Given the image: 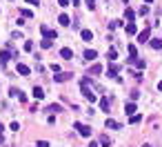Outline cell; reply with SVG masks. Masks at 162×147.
Masks as SVG:
<instances>
[{"mask_svg": "<svg viewBox=\"0 0 162 147\" xmlns=\"http://www.w3.org/2000/svg\"><path fill=\"white\" fill-rule=\"evenodd\" d=\"M104 127H109V129H120V123L118 121H113V118H107V123H104Z\"/></svg>", "mask_w": 162, "mask_h": 147, "instance_id": "cell-7", "label": "cell"}, {"mask_svg": "<svg viewBox=\"0 0 162 147\" xmlns=\"http://www.w3.org/2000/svg\"><path fill=\"white\" fill-rule=\"evenodd\" d=\"M145 2H153V0H145Z\"/></svg>", "mask_w": 162, "mask_h": 147, "instance_id": "cell-41", "label": "cell"}, {"mask_svg": "<svg viewBox=\"0 0 162 147\" xmlns=\"http://www.w3.org/2000/svg\"><path fill=\"white\" fill-rule=\"evenodd\" d=\"M60 56H62L64 60H71V58H73V51H71L69 47H62V49H60Z\"/></svg>", "mask_w": 162, "mask_h": 147, "instance_id": "cell-8", "label": "cell"}, {"mask_svg": "<svg viewBox=\"0 0 162 147\" xmlns=\"http://www.w3.org/2000/svg\"><path fill=\"white\" fill-rule=\"evenodd\" d=\"M36 147H49V143H47V141H38Z\"/></svg>", "mask_w": 162, "mask_h": 147, "instance_id": "cell-33", "label": "cell"}, {"mask_svg": "<svg viewBox=\"0 0 162 147\" xmlns=\"http://www.w3.org/2000/svg\"><path fill=\"white\" fill-rule=\"evenodd\" d=\"M127 34H129V36L138 34V29H136V25H133V22H127Z\"/></svg>", "mask_w": 162, "mask_h": 147, "instance_id": "cell-20", "label": "cell"}, {"mask_svg": "<svg viewBox=\"0 0 162 147\" xmlns=\"http://www.w3.org/2000/svg\"><path fill=\"white\" fill-rule=\"evenodd\" d=\"M158 89H160V91H162V80H160V85H158Z\"/></svg>", "mask_w": 162, "mask_h": 147, "instance_id": "cell-38", "label": "cell"}, {"mask_svg": "<svg viewBox=\"0 0 162 147\" xmlns=\"http://www.w3.org/2000/svg\"><path fill=\"white\" fill-rule=\"evenodd\" d=\"M20 16H22V18H31L33 14L29 11V9H20Z\"/></svg>", "mask_w": 162, "mask_h": 147, "instance_id": "cell-27", "label": "cell"}, {"mask_svg": "<svg viewBox=\"0 0 162 147\" xmlns=\"http://www.w3.org/2000/svg\"><path fill=\"white\" fill-rule=\"evenodd\" d=\"M40 34L44 36V38H49V40L58 38V31H53V29H49V27H44V25H40Z\"/></svg>", "mask_w": 162, "mask_h": 147, "instance_id": "cell-1", "label": "cell"}, {"mask_svg": "<svg viewBox=\"0 0 162 147\" xmlns=\"http://www.w3.org/2000/svg\"><path fill=\"white\" fill-rule=\"evenodd\" d=\"M2 129H5V127H2V123H0V132H2Z\"/></svg>", "mask_w": 162, "mask_h": 147, "instance_id": "cell-40", "label": "cell"}, {"mask_svg": "<svg viewBox=\"0 0 162 147\" xmlns=\"http://www.w3.org/2000/svg\"><path fill=\"white\" fill-rule=\"evenodd\" d=\"M91 76H98V74H102V65H91Z\"/></svg>", "mask_w": 162, "mask_h": 147, "instance_id": "cell-18", "label": "cell"}, {"mask_svg": "<svg viewBox=\"0 0 162 147\" xmlns=\"http://www.w3.org/2000/svg\"><path fill=\"white\" fill-rule=\"evenodd\" d=\"M80 91H82V96L87 98L89 103H96V94H93V91L89 89V85H82V89H80Z\"/></svg>", "mask_w": 162, "mask_h": 147, "instance_id": "cell-3", "label": "cell"}, {"mask_svg": "<svg viewBox=\"0 0 162 147\" xmlns=\"http://www.w3.org/2000/svg\"><path fill=\"white\" fill-rule=\"evenodd\" d=\"M58 22H60L62 27H67V25H69L71 20H69V16H67V14H60V16H58Z\"/></svg>", "mask_w": 162, "mask_h": 147, "instance_id": "cell-15", "label": "cell"}, {"mask_svg": "<svg viewBox=\"0 0 162 147\" xmlns=\"http://www.w3.org/2000/svg\"><path fill=\"white\" fill-rule=\"evenodd\" d=\"M9 58H11V56H9V51H0V62H2V65H5Z\"/></svg>", "mask_w": 162, "mask_h": 147, "instance_id": "cell-23", "label": "cell"}, {"mask_svg": "<svg viewBox=\"0 0 162 147\" xmlns=\"http://www.w3.org/2000/svg\"><path fill=\"white\" fill-rule=\"evenodd\" d=\"M71 76H73L71 71H60V74H56V82H67Z\"/></svg>", "mask_w": 162, "mask_h": 147, "instance_id": "cell-5", "label": "cell"}, {"mask_svg": "<svg viewBox=\"0 0 162 147\" xmlns=\"http://www.w3.org/2000/svg\"><path fill=\"white\" fill-rule=\"evenodd\" d=\"M149 45L153 49H162V38H153V40H149Z\"/></svg>", "mask_w": 162, "mask_h": 147, "instance_id": "cell-16", "label": "cell"}, {"mask_svg": "<svg viewBox=\"0 0 162 147\" xmlns=\"http://www.w3.org/2000/svg\"><path fill=\"white\" fill-rule=\"evenodd\" d=\"M31 96H33L36 100H42V98H44V89L36 85V87H33V91H31Z\"/></svg>", "mask_w": 162, "mask_h": 147, "instance_id": "cell-6", "label": "cell"}, {"mask_svg": "<svg viewBox=\"0 0 162 147\" xmlns=\"http://www.w3.org/2000/svg\"><path fill=\"white\" fill-rule=\"evenodd\" d=\"M133 62H136V67H138V69H145V67H147V62H145V60H140V58H136Z\"/></svg>", "mask_w": 162, "mask_h": 147, "instance_id": "cell-26", "label": "cell"}, {"mask_svg": "<svg viewBox=\"0 0 162 147\" xmlns=\"http://www.w3.org/2000/svg\"><path fill=\"white\" fill-rule=\"evenodd\" d=\"M100 143H102V147H109L111 143H109V138H107V136H102V138H100Z\"/></svg>", "mask_w": 162, "mask_h": 147, "instance_id": "cell-31", "label": "cell"}, {"mask_svg": "<svg viewBox=\"0 0 162 147\" xmlns=\"http://www.w3.org/2000/svg\"><path fill=\"white\" fill-rule=\"evenodd\" d=\"M89 147H98V145H96V143H91V145H89Z\"/></svg>", "mask_w": 162, "mask_h": 147, "instance_id": "cell-39", "label": "cell"}, {"mask_svg": "<svg viewBox=\"0 0 162 147\" xmlns=\"http://www.w3.org/2000/svg\"><path fill=\"white\" fill-rule=\"evenodd\" d=\"M142 147H151V145H142Z\"/></svg>", "mask_w": 162, "mask_h": 147, "instance_id": "cell-42", "label": "cell"}, {"mask_svg": "<svg viewBox=\"0 0 162 147\" xmlns=\"http://www.w3.org/2000/svg\"><path fill=\"white\" fill-rule=\"evenodd\" d=\"M71 2H73V5H80V0H71Z\"/></svg>", "mask_w": 162, "mask_h": 147, "instance_id": "cell-37", "label": "cell"}, {"mask_svg": "<svg viewBox=\"0 0 162 147\" xmlns=\"http://www.w3.org/2000/svg\"><path fill=\"white\" fill-rule=\"evenodd\" d=\"M84 58H87V60H96V58H98V51L87 49V51H84Z\"/></svg>", "mask_w": 162, "mask_h": 147, "instance_id": "cell-14", "label": "cell"}, {"mask_svg": "<svg viewBox=\"0 0 162 147\" xmlns=\"http://www.w3.org/2000/svg\"><path fill=\"white\" fill-rule=\"evenodd\" d=\"M140 121H142V116H140V114H133V116H129V123H131V125H136V123H140Z\"/></svg>", "mask_w": 162, "mask_h": 147, "instance_id": "cell-21", "label": "cell"}, {"mask_svg": "<svg viewBox=\"0 0 162 147\" xmlns=\"http://www.w3.org/2000/svg\"><path fill=\"white\" fill-rule=\"evenodd\" d=\"M51 71L53 74H60V65H58V62H53V65H51Z\"/></svg>", "mask_w": 162, "mask_h": 147, "instance_id": "cell-30", "label": "cell"}, {"mask_svg": "<svg viewBox=\"0 0 162 147\" xmlns=\"http://www.w3.org/2000/svg\"><path fill=\"white\" fill-rule=\"evenodd\" d=\"M80 36H82V40H84V42H91V40H93V34H91L89 29H82Z\"/></svg>", "mask_w": 162, "mask_h": 147, "instance_id": "cell-9", "label": "cell"}, {"mask_svg": "<svg viewBox=\"0 0 162 147\" xmlns=\"http://www.w3.org/2000/svg\"><path fill=\"white\" fill-rule=\"evenodd\" d=\"M100 109L109 114V98H107V96H102V98H100Z\"/></svg>", "mask_w": 162, "mask_h": 147, "instance_id": "cell-12", "label": "cell"}, {"mask_svg": "<svg viewBox=\"0 0 162 147\" xmlns=\"http://www.w3.org/2000/svg\"><path fill=\"white\" fill-rule=\"evenodd\" d=\"M87 5H89V9H93V0H87Z\"/></svg>", "mask_w": 162, "mask_h": 147, "instance_id": "cell-36", "label": "cell"}, {"mask_svg": "<svg viewBox=\"0 0 162 147\" xmlns=\"http://www.w3.org/2000/svg\"><path fill=\"white\" fill-rule=\"evenodd\" d=\"M107 58H109V60L113 62V60H116V58H118V51H116V49H113V47H111V49L107 51Z\"/></svg>", "mask_w": 162, "mask_h": 147, "instance_id": "cell-19", "label": "cell"}, {"mask_svg": "<svg viewBox=\"0 0 162 147\" xmlns=\"http://www.w3.org/2000/svg\"><path fill=\"white\" fill-rule=\"evenodd\" d=\"M51 42H53V40H49V38H44V40L40 42V47H42V49H49V47H51Z\"/></svg>", "mask_w": 162, "mask_h": 147, "instance_id": "cell-25", "label": "cell"}, {"mask_svg": "<svg viewBox=\"0 0 162 147\" xmlns=\"http://www.w3.org/2000/svg\"><path fill=\"white\" fill-rule=\"evenodd\" d=\"M31 49H33V42L27 40V42H25V51H31Z\"/></svg>", "mask_w": 162, "mask_h": 147, "instance_id": "cell-28", "label": "cell"}, {"mask_svg": "<svg viewBox=\"0 0 162 147\" xmlns=\"http://www.w3.org/2000/svg\"><path fill=\"white\" fill-rule=\"evenodd\" d=\"M73 127H75V129H78V134H80V136H84V138H89V136H91V127L82 125V123H75Z\"/></svg>", "mask_w": 162, "mask_h": 147, "instance_id": "cell-2", "label": "cell"}, {"mask_svg": "<svg viewBox=\"0 0 162 147\" xmlns=\"http://www.w3.org/2000/svg\"><path fill=\"white\" fill-rule=\"evenodd\" d=\"M125 18H127L129 22H133V18H136V11H133V9H129V7H127V11H125Z\"/></svg>", "mask_w": 162, "mask_h": 147, "instance_id": "cell-17", "label": "cell"}, {"mask_svg": "<svg viewBox=\"0 0 162 147\" xmlns=\"http://www.w3.org/2000/svg\"><path fill=\"white\" fill-rule=\"evenodd\" d=\"M27 2H29V5H33V7H36L38 2H40V0H27Z\"/></svg>", "mask_w": 162, "mask_h": 147, "instance_id": "cell-35", "label": "cell"}, {"mask_svg": "<svg viewBox=\"0 0 162 147\" xmlns=\"http://www.w3.org/2000/svg\"><path fill=\"white\" fill-rule=\"evenodd\" d=\"M18 74H20V76H29V67L22 65V62H18Z\"/></svg>", "mask_w": 162, "mask_h": 147, "instance_id": "cell-13", "label": "cell"}, {"mask_svg": "<svg viewBox=\"0 0 162 147\" xmlns=\"http://www.w3.org/2000/svg\"><path fill=\"white\" fill-rule=\"evenodd\" d=\"M140 14H142V16H147V14H149V7H147V5H142V7H140Z\"/></svg>", "mask_w": 162, "mask_h": 147, "instance_id": "cell-32", "label": "cell"}, {"mask_svg": "<svg viewBox=\"0 0 162 147\" xmlns=\"http://www.w3.org/2000/svg\"><path fill=\"white\" fill-rule=\"evenodd\" d=\"M47 112H51V114L56 112V114H58V112H60V105H56V103H53V105H49V107H47Z\"/></svg>", "mask_w": 162, "mask_h": 147, "instance_id": "cell-24", "label": "cell"}, {"mask_svg": "<svg viewBox=\"0 0 162 147\" xmlns=\"http://www.w3.org/2000/svg\"><path fill=\"white\" fill-rule=\"evenodd\" d=\"M122 2H129V0H122Z\"/></svg>", "mask_w": 162, "mask_h": 147, "instance_id": "cell-43", "label": "cell"}, {"mask_svg": "<svg viewBox=\"0 0 162 147\" xmlns=\"http://www.w3.org/2000/svg\"><path fill=\"white\" fill-rule=\"evenodd\" d=\"M118 69H120L118 65H111V67H109V74H107V76H113V78H118V76H116V74H118Z\"/></svg>", "mask_w": 162, "mask_h": 147, "instance_id": "cell-22", "label": "cell"}, {"mask_svg": "<svg viewBox=\"0 0 162 147\" xmlns=\"http://www.w3.org/2000/svg\"><path fill=\"white\" fill-rule=\"evenodd\" d=\"M136 109H138V107H136V103H127L125 114H127V116H133V114H136Z\"/></svg>", "mask_w": 162, "mask_h": 147, "instance_id": "cell-10", "label": "cell"}, {"mask_svg": "<svg viewBox=\"0 0 162 147\" xmlns=\"http://www.w3.org/2000/svg\"><path fill=\"white\" fill-rule=\"evenodd\" d=\"M109 27H111V29H118V27H120V20H111Z\"/></svg>", "mask_w": 162, "mask_h": 147, "instance_id": "cell-29", "label": "cell"}, {"mask_svg": "<svg viewBox=\"0 0 162 147\" xmlns=\"http://www.w3.org/2000/svg\"><path fill=\"white\" fill-rule=\"evenodd\" d=\"M149 36H151V29H149V27H145V29L138 34V42H149Z\"/></svg>", "mask_w": 162, "mask_h": 147, "instance_id": "cell-4", "label": "cell"}, {"mask_svg": "<svg viewBox=\"0 0 162 147\" xmlns=\"http://www.w3.org/2000/svg\"><path fill=\"white\" fill-rule=\"evenodd\" d=\"M58 5L60 7H67V5H71V0H58Z\"/></svg>", "mask_w": 162, "mask_h": 147, "instance_id": "cell-34", "label": "cell"}, {"mask_svg": "<svg viewBox=\"0 0 162 147\" xmlns=\"http://www.w3.org/2000/svg\"><path fill=\"white\" fill-rule=\"evenodd\" d=\"M136 58H138V49H136V45H129V60L133 62Z\"/></svg>", "mask_w": 162, "mask_h": 147, "instance_id": "cell-11", "label": "cell"}]
</instances>
